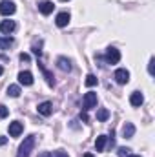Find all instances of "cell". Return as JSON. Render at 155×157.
I'll return each instance as SVG.
<instances>
[{
    "label": "cell",
    "instance_id": "6da1fadb",
    "mask_svg": "<svg viewBox=\"0 0 155 157\" xmlns=\"http://www.w3.org/2000/svg\"><path fill=\"white\" fill-rule=\"evenodd\" d=\"M35 143H37L35 135L26 137V139H24V143H22V144H20V148H18L17 157H29V155H31V150L35 148Z\"/></svg>",
    "mask_w": 155,
    "mask_h": 157
},
{
    "label": "cell",
    "instance_id": "7a4b0ae2",
    "mask_svg": "<svg viewBox=\"0 0 155 157\" xmlns=\"http://www.w3.org/2000/svg\"><path fill=\"white\" fill-rule=\"evenodd\" d=\"M95 104H97V93L88 91V93L84 95V99H82V108H84V112H88V110L95 108Z\"/></svg>",
    "mask_w": 155,
    "mask_h": 157
},
{
    "label": "cell",
    "instance_id": "3957f363",
    "mask_svg": "<svg viewBox=\"0 0 155 157\" xmlns=\"http://www.w3.org/2000/svg\"><path fill=\"white\" fill-rule=\"evenodd\" d=\"M15 11H17V6H15L11 0H2V2H0V15L9 17V15H13Z\"/></svg>",
    "mask_w": 155,
    "mask_h": 157
},
{
    "label": "cell",
    "instance_id": "277c9868",
    "mask_svg": "<svg viewBox=\"0 0 155 157\" xmlns=\"http://www.w3.org/2000/svg\"><path fill=\"white\" fill-rule=\"evenodd\" d=\"M120 60V51L117 48H108L106 49V62L108 64H117Z\"/></svg>",
    "mask_w": 155,
    "mask_h": 157
},
{
    "label": "cell",
    "instance_id": "5b68a950",
    "mask_svg": "<svg viewBox=\"0 0 155 157\" xmlns=\"http://www.w3.org/2000/svg\"><path fill=\"white\" fill-rule=\"evenodd\" d=\"M113 77H115L117 84H128V80H130V71L124 70V68H119Z\"/></svg>",
    "mask_w": 155,
    "mask_h": 157
},
{
    "label": "cell",
    "instance_id": "8992f818",
    "mask_svg": "<svg viewBox=\"0 0 155 157\" xmlns=\"http://www.w3.org/2000/svg\"><path fill=\"white\" fill-rule=\"evenodd\" d=\"M15 29H17L15 20H2V22H0V31H2V33L9 35V33H13Z\"/></svg>",
    "mask_w": 155,
    "mask_h": 157
},
{
    "label": "cell",
    "instance_id": "52a82bcc",
    "mask_svg": "<svg viewBox=\"0 0 155 157\" xmlns=\"http://www.w3.org/2000/svg\"><path fill=\"white\" fill-rule=\"evenodd\" d=\"M22 130H24V126H22L20 121H13V122L9 124V135H11V137H18V135L22 133Z\"/></svg>",
    "mask_w": 155,
    "mask_h": 157
},
{
    "label": "cell",
    "instance_id": "ba28073f",
    "mask_svg": "<svg viewBox=\"0 0 155 157\" xmlns=\"http://www.w3.org/2000/svg\"><path fill=\"white\" fill-rule=\"evenodd\" d=\"M37 110H39V113H40V115L47 117V115H51V112H53V104H51L49 101H46V102H40Z\"/></svg>",
    "mask_w": 155,
    "mask_h": 157
},
{
    "label": "cell",
    "instance_id": "9c48e42d",
    "mask_svg": "<svg viewBox=\"0 0 155 157\" xmlns=\"http://www.w3.org/2000/svg\"><path fill=\"white\" fill-rule=\"evenodd\" d=\"M135 135V126H133V122H124V126H122V137L124 139H131Z\"/></svg>",
    "mask_w": 155,
    "mask_h": 157
},
{
    "label": "cell",
    "instance_id": "30bf717a",
    "mask_svg": "<svg viewBox=\"0 0 155 157\" xmlns=\"http://www.w3.org/2000/svg\"><path fill=\"white\" fill-rule=\"evenodd\" d=\"M18 82L24 84V86H31V84H33V75H31V71H20V73H18Z\"/></svg>",
    "mask_w": 155,
    "mask_h": 157
},
{
    "label": "cell",
    "instance_id": "8fae6325",
    "mask_svg": "<svg viewBox=\"0 0 155 157\" xmlns=\"http://www.w3.org/2000/svg\"><path fill=\"white\" fill-rule=\"evenodd\" d=\"M55 22H57L59 28H66V26L70 24V13H66V11H64V13H59Z\"/></svg>",
    "mask_w": 155,
    "mask_h": 157
},
{
    "label": "cell",
    "instance_id": "7c38bea8",
    "mask_svg": "<svg viewBox=\"0 0 155 157\" xmlns=\"http://www.w3.org/2000/svg\"><path fill=\"white\" fill-rule=\"evenodd\" d=\"M53 2H47V0H44V2H40L39 4V11L42 15H49V13H53Z\"/></svg>",
    "mask_w": 155,
    "mask_h": 157
},
{
    "label": "cell",
    "instance_id": "4fadbf2b",
    "mask_svg": "<svg viewBox=\"0 0 155 157\" xmlns=\"http://www.w3.org/2000/svg\"><path fill=\"white\" fill-rule=\"evenodd\" d=\"M57 66H59L62 71H71V60L66 59V57H60V59L57 60Z\"/></svg>",
    "mask_w": 155,
    "mask_h": 157
},
{
    "label": "cell",
    "instance_id": "5bb4252c",
    "mask_svg": "<svg viewBox=\"0 0 155 157\" xmlns=\"http://www.w3.org/2000/svg\"><path fill=\"white\" fill-rule=\"evenodd\" d=\"M130 102H131V106H141V104L144 102L142 93H141V91H133V93H131V97H130Z\"/></svg>",
    "mask_w": 155,
    "mask_h": 157
},
{
    "label": "cell",
    "instance_id": "9a60e30c",
    "mask_svg": "<svg viewBox=\"0 0 155 157\" xmlns=\"http://www.w3.org/2000/svg\"><path fill=\"white\" fill-rule=\"evenodd\" d=\"M13 44H15V40L11 39L9 35L7 37H0V49H9Z\"/></svg>",
    "mask_w": 155,
    "mask_h": 157
},
{
    "label": "cell",
    "instance_id": "2e32d148",
    "mask_svg": "<svg viewBox=\"0 0 155 157\" xmlns=\"http://www.w3.org/2000/svg\"><path fill=\"white\" fill-rule=\"evenodd\" d=\"M106 141H108L106 135H99V137H97V141H95V148H97V152H102V150H104Z\"/></svg>",
    "mask_w": 155,
    "mask_h": 157
},
{
    "label": "cell",
    "instance_id": "e0dca14e",
    "mask_svg": "<svg viewBox=\"0 0 155 157\" xmlns=\"http://www.w3.org/2000/svg\"><path fill=\"white\" fill-rule=\"evenodd\" d=\"M22 91H20V86H17V84H11L9 88H7V95L9 97H18Z\"/></svg>",
    "mask_w": 155,
    "mask_h": 157
},
{
    "label": "cell",
    "instance_id": "ac0fdd59",
    "mask_svg": "<svg viewBox=\"0 0 155 157\" xmlns=\"http://www.w3.org/2000/svg\"><path fill=\"white\" fill-rule=\"evenodd\" d=\"M39 68L42 70V73H44V77H46V80H47V84H49V86H53V84H55V78H53V75H51V73H49V71H47L42 64H39Z\"/></svg>",
    "mask_w": 155,
    "mask_h": 157
},
{
    "label": "cell",
    "instance_id": "d6986e66",
    "mask_svg": "<svg viewBox=\"0 0 155 157\" xmlns=\"http://www.w3.org/2000/svg\"><path fill=\"white\" fill-rule=\"evenodd\" d=\"M40 157H70L66 152H62V150H57V152H46V154H42Z\"/></svg>",
    "mask_w": 155,
    "mask_h": 157
},
{
    "label": "cell",
    "instance_id": "ffe728a7",
    "mask_svg": "<svg viewBox=\"0 0 155 157\" xmlns=\"http://www.w3.org/2000/svg\"><path fill=\"white\" fill-rule=\"evenodd\" d=\"M108 117H110V112H108L106 108H100V110L97 112V119H99L100 122H104V121H106Z\"/></svg>",
    "mask_w": 155,
    "mask_h": 157
},
{
    "label": "cell",
    "instance_id": "44dd1931",
    "mask_svg": "<svg viewBox=\"0 0 155 157\" xmlns=\"http://www.w3.org/2000/svg\"><path fill=\"white\" fill-rule=\"evenodd\" d=\"M95 84H97V77L89 73V75L86 77V86H89V88H91V86H95Z\"/></svg>",
    "mask_w": 155,
    "mask_h": 157
},
{
    "label": "cell",
    "instance_id": "7402d4cb",
    "mask_svg": "<svg viewBox=\"0 0 155 157\" xmlns=\"http://www.w3.org/2000/svg\"><path fill=\"white\" fill-rule=\"evenodd\" d=\"M7 113H9V110L4 106V104H0V117L4 119V117H7Z\"/></svg>",
    "mask_w": 155,
    "mask_h": 157
},
{
    "label": "cell",
    "instance_id": "603a6c76",
    "mask_svg": "<svg viewBox=\"0 0 155 157\" xmlns=\"http://www.w3.org/2000/svg\"><path fill=\"white\" fill-rule=\"evenodd\" d=\"M130 155V150L128 148H119V157H126Z\"/></svg>",
    "mask_w": 155,
    "mask_h": 157
},
{
    "label": "cell",
    "instance_id": "cb8c5ba5",
    "mask_svg": "<svg viewBox=\"0 0 155 157\" xmlns=\"http://www.w3.org/2000/svg\"><path fill=\"white\" fill-rule=\"evenodd\" d=\"M153 64H155V59L152 57V59H150V64H148V71H150V75H153Z\"/></svg>",
    "mask_w": 155,
    "mask_h": 157
},
{
    "label": "cell",
    "instance_id": "d4e9b609",
    "mask_svg": "<svg viewBox=\"0 0 155 157\" xmlns=\"http://www.w3.org/2000/svg\"><path fill=\"white\" fill-rule=\"evenodd\" d=\"M20 60L22 62H29V55L28 53H20Z\"/></svg>",
    "mask_w": 155,
    "mask_h": 157
},
{
    "label": "cell",
    "instance_id": "484cf974",
    "mask_svg": "<svg viewBox=\"0 0 155 157\" xmlns=\"http://www.w3.org/2000/svg\"><path fill=\"white\" fill-rule=\"evenodd\" d=\"M33 53H35V55H39V57L42 55V51L39 49V46H33Z\"/></svg>",
    "mask_w": 155,
    "mask_h": 157
},
{
    "label": "cell",
    "instance_id": "4316f807",
    "mask_svg": "<svg viewBox=\"0 0 155 157\" xmlns=\"http://www.w3.org/2000/svg\"><path fill=\"white\" fill-rule=\"evenodd\" d=\"M7 143V137H4V135H0V146H4Z\"/></svg>",
    "mask_w": 155,
    "mask_h": 157
},
{
    "label": "cell",
    "instance_id": "83f0119b",
    "mask_svg": "<svg viewBox=\"0 0 155 157\" xmlns=\"http://www.w3.org/2000/svg\"><path fill=\"white\" fill-rule=\"evenodd\" d=\"M80 119H82L84 122H88V113H86V112H84V113H80Z\"/></svg>",
    "mask_w": 155,
    "mask_h": 157
},
{
    "label": "cell",
    "instance_id": "f1b7e54d",
    "mask_svg": "<svg viewBox=\"0 0 155 157\" xmlns=\"http://www.w3.org/2000/svg\"><path fill=\"white\" fill-rule=\"evenodd\" d=\"M84 157H93V154H86Z\"/></svg>",
    "mask_w": 155,
    "mask_h": 157
},
{
    "label": "cell",
    "instance_id": "f546056e",
    "mask_svg": "<svg viewBox=\"0 0 155 157\" xmlns=\"http://www.w3.org/2000/svg\"><path fill=\"white\" fill-rule=\"evenodd\" d=\"M2 73H4V70H2V66H0V75H2Z\"/></svg>",
    "mask_w": 155,
    "mask_h": 157
},
{
    "label": "cell",
    "instance_id": "4dcf8cb0",
    "mask_svg": "<svg viewBox=\"0 0 155 157\" xmlns=\"http://www.w3.org/2000/svg\"><path fill=\"white\" fill-rule=\"evenodd\" d=\"M128 157H141V155H128Z\"/></svg>",
    "mask_w": 155,
    "mask_h": 157
},
{
    "label": "cell",
    "instance_id": "1f68e13d",
    "mask_svg": "<svg viewBox=\"0 0 155 157\" xmlns=\"http://www.w3.org/2000/svg\"><path fill=\"white\" fill-rule=\"evenodd\" d=\"M62 2H68V0H62Z\"/></svg>",
    "mask_w": 155,
    "mask_h": 157
}]
</instances>
